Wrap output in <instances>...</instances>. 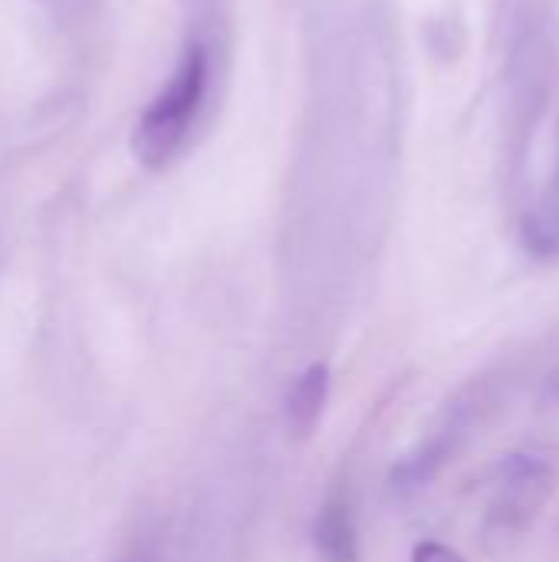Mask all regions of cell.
Instances as JSON below:
<instances>
[{"instance_id": "1", "label": "cell", "mask_w": 559, "mask_h": 562, "mask_svg": "<svg viewBox=\"0 0 559 562\" xmlns=\"http://www.w3.org/2000/svg\"><path fill=\"white\" fill-rule=\"evenodd\" d=\"M214 89V56L204 40H191L171 69L168 82L155 92V99L138 115L132 148L138 161L152 171L168 168L185 145L191 142L194 128L204 119L208 99Z\"/></svg>"}, {"instance_id": "2", "label": "cell", "mask_w": 559, "mask_h": 562, "mask_svg": "<svg viewBox=\"0 0 559 562\" xmlns=\"http://www.w3.org/2000/svg\"><path fill=\"white\" fill-rule=\"evenodd\" d=\"M550 494V468L527 454H511L501 464L497 481V514L504 520H521L534 514Z\"/></svg>"}, {"instance_id": "3", "label": "cell", "mask_w": 559, "mask_h": 562, "mask_svg": "<svg viewBox=\"0 0 559 562\" xmlns=\"http://www.w3.org/2000/svg\"><path fill=\"white\" fill-rule=\"evenodd\" d=\"M326 402H329V366L313 362L297 375V382H293V389L287 395V422H290V428L300 438L313 435L323 412H326Z\"/></svg>"}, {"instance_id": "4", "label": "cell", "mask_w": 559, "mask_h": 562, "mask_svg": "<svg viewBox=\"0 0 559 562\" xmlns=\"http://www.w3.org/2000/svg\"><path fill=\"white\" fill-rule=\"evenodd\" d=\"M524 240L527 250L544 257V260H559V132H557V161L554 171L537 194L534 207L524 217Z\"/></svg>"}, {"instance_id": "5", "label": "cell", "mask_w": 559, "mask_h": 562, "mask_svg": "<svg viewBox=\"0 0 559 562\" xmlns=\"http://www.w3.org/2000/svg\"><path fill=\"white\" fill-rule=\"evenodd\" d=\"M316 550L323 562H359V540H356V520L349 504L329 501L320 510L316 520Z\"/></svg>"}, {"instance_id": "6", "label": "cell", "mask_w": 559, "mask_h": 562, "mask_svg": "<svg viewBox=\"0 0 559 562\" xmlns=\"http://www.w3.org/2000/svg\"><path fill=\"white\" fill-rule=\"evenodd\" d=\"M412 562H465V557H461L458 550L445 547V543L428 540V543H418V547H415Z\"/></svg>"}]
</instances>
